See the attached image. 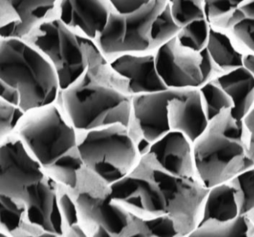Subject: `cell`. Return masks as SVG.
<instances>
[{
    "mask_svg": "<svg viewBox=\"0 0 254 237\" xmlns=\"http://www.w3.org/2000/svg\"><path fill=\"white\" fill-rule=\"evenodd\" d=\"M132 98L129 81L113 68L95 41L84 74L61 92L59 104L77 132L121 123L129 128Z\"/></svg>",
    "mask_w": 254,
    "mask_h": 237,
    "instance_id": "obj_1",
    "label": "cell"
},
{
    "mask_svg": "<svg viewBox=\"0 0 254 237\" xmlns=\"http://www.w3.org/2000/svg\"><path fill=\"white\" fill-rule=\"evenodd\" d=\"M14 132L46 174L59 184L75 189L84 162L78 132L59 101L26 112Z\"/></svg>",
    "mask_w": 254,
    "mask_h": 237,
    "instance_id": "obj_2",
    "label": "cell"
},
{
    "mask_svg": "<svg viewBox=\"0 0 254 237\" xmlns=\"http://www.w3.org/2000/svg\"><path fill=\"white\" fill-rule=\"evenodd\" d=\"M249 147L243 121L236 120L230 109L223 110L193 142L197 177L207 189L231 181L254 165Z\"/></svg>",
    "mask_w": 254,
    "mask_h": 237,
    "instance_id": "obj_3",
    "label": "cell"
},
{
    "mask_svg": "<svg viewBox=\"0 0 254 237\" xmlns=\"http://www.w3.org/2000/svg\"><path fill=\"white\" fill-rule=\"evenodd\" d=\"M0 81L19 91L25 113L56 102L62 92L53 64L23 38H0Z\"/></svg>",
    "mask_w": 254,
    "mask_h": 237,
    "instance_id": "obj_4",
    "label": "cell"
},
{
    "mask_svg": "<svg viewBox=\"0 0 254 237\" xmlns=\"http://www.w3.org/2000/svg\"><path fill=\"white\" fill-rule=\"evenodd\" d=\"M78 141L84 166L109 186L131 174L142 159L130 129L121 123L78 132Z\"/></svg>",
    "mask_w": 254,
    "mask_h": 237,
    "instance_id": "obj_5",
    "label": "cell"
},
{
    "mask_svg": "<svg viewBox=\"0 0 254 237\" xmlns=\"http://www.w3.org/2000/svg\"><path fill=\"white\" fill-rule=\"evenodd\" d=\"M69 191L87 237H133L135 216L114 201L111 186L85 166Z\"/></svg>",
    "mask_w": 254,
    "mask_h": 237,
    "instance_id": "obj_6",
    "label": "cell"
},
{
    "mask_svg": "<svg viewBox=\"0 0 254 237\" xmlns=\"http://www.w3.org/2000/svg\"><path fill=\"white\" fill-rule=\"evenodd\" d=\"M23 39L53 64L62 90L84 74L89 65L90 46L94 41L75 32L55 14Z\"/></svg>",
    "mask_w": 254,
    "mask_h": 237,
    "instance_id": "obj_7",
    "label": "cell"
},
{
    "mask_svg": "<svg viewBox=\"0 0 254 237\" xmlns=\"http://www.w3.org/2000/svg\"><path fill=\"white\" fill-rule=\"evenodd\" d=\"M168 3L169 0H150L130 14L113 11L106 26L94 39L105 59L111 62L125 54L153 52L151 28Z\"/></svg>",
    "mask_w": 254,
    "mask_h": 237,
    "instance_id": "obj_8",
    "label": "cell"
},
{
    "mask_svg": "<svg viewBox=\"0 0 254 237\" xmlns=\"http://www.w3.org/2000/svg\"><path fill=\"white\" fill-rule=\"evenodd\" d=\"M143 156L160 186L168 216L175 222L180 237H189L200 223L209 189L197 176L175 175L159 166L148 153Z\"/></svg>",
    "mask_w": 254,
    "mask_h": 237,
    "instance_id": "obj_9",
    "label": "cell"
},
{
    "mask_svg": "<svg viewBox=\"0 0 254 237\" xmlns=\"http://www.w3.org/2000/svg\"><path fill=\"white\" fill-rule=\"evenodd\" d=\"M111 189L113 200L133 216L146 219L167 215L160 186L144 156L131 174L113 183Z\"/></svg>",
    "mask_w": 254,
    "mask_h": 237,
    "instance_id": "obj_10",
    "label": "cell"
},
{
    "mask_svg": "<svg viewBox=\"0 0 254 237\" xmlns=\"http://www.w3.org/2000/svg\"><path fill=\"white\" fill-rule=\"evenodd\" d=\"M0 141V194L23 201L28 189L47 174L15 132Z\"/></svg>",
    "mask_w": 254,
    "mask_h": 237,
    "instance_id": "obj_11",
    "label": "cell"
},
{
    "mask_svg": "<svg viewBox=\"0 0 254 237\" xmlns=\"http://www.w3.org/2000/svg\"><path fill=\"white\" fill-rule=\"evenodd\" d=\"M187 90L169 89L133 96L129 129L137 145L142 141L152 144L171 131L168 115L169 101L184 95Z\"/></svg>",
    "mask_w": 254,
    "mask_h": 237,
    "instance_id": "obj_12",
    "label": "cell"
},
{
    "mask_svg": "<svg viewBox=\"0 0 254 237\" xmlns=\"http://www.w3.org/2000/svg\"><path fill=\"white\" fill-rule=\"evenodd\" d=\"M154 59L168 89H199L203 84L200 53L181 45L177 37L157 49Z\"/></svg>",
    "mask_w": 254,
    "mask_h": 237,
    "instance_id": "obj_13",
    "label": "cell"
},
{
    "mask_svg": "<svg viewBox=\"0 0 254 237\" xmlns=\"http://www.w3.org/2000/svg\"><path fill=\"white\" fill-rule=\"evenodd\" d=\"M26 220L38 237H64V226L59 201V183L47 174L29 188L23 200Z\"/></svg>",
    "mask_w": 254,
    "mask_h": 237,
    "instance_id": "obj_14",
    "label": "cell"
},
{
    "mask_svg": "<svg viewBox=\"0 0 254 237\" xmlns=\"http://www.w3.org/2000/svg\"><path fill=\"white\" fill-rule=\"evenodd\" d=\"M113 11L109 0H57L54 14L75 32L94 41Z\"/></svg>",
    "mask_w": 254,
    "mask_h": 237,
    "instance_id": "obj_15",
    "label": "cell"
},
{
    "mask_svg": "<svg viewBox=\"0 0 254 237\" xmlns=\"http://www.w3.org/2000/svg\"><path fill=\"white\" fill-rule=\"evenodd\" d=\"M148 153L159 166L171 174L197 176L193 143L181 132L169 131L151 144Z\"/></svg>",
    "mask_w": 254,
    "mask_h": 237,
    "instance_id": "obj_16",
    "label": "cell"
},
{
    "mask_svg": "<svg viewBox=\"0 0 254 237\" xmlns=\"http://www.w3.org/2000/svg\"><path fill=\"white\" fill-rule=\"evenodd\" d=\"M110 63L128 80L133 96L169 89L157 72L154 52L123 55Z\"/></svg>",
    "mask_w": 254,
    "mask_h": 237,
    "instance_id": "obj_17",
    "label": "cell"
},
{
    "mask_svg": "<svg viewBox=\"0 0 254 237\" xmlns=\"http://www.w3.org/2000/svg\"><path fill=\"white\" fill-rule=\"evenodd\" d=\"M168 115L170 130L181 132L192 143L209 123L199 89H187L184 95L171 100Z\"/></svg>",
    "mask_w": 254,
    "mask_h": 237,
    "instance_id": "obj_18",
    "label": "cell"
},
{
    "mask_svg": "<svg viewBox=\"0 0 254 237\" xmlns=\"http://www.w3.org/2000/svg\"><path fill=\"white\" fill-rule=\"evenodd\" d=\"M210 25L227 32L244 54H254V0H244L231 15Z\"/></svg>",
    "mask_w": 254,
    "mask_h": 237,
    "instance_id": "obj_19",
    "label": "cell"
},
{
    "mask_svg": "<svg viewBox=\"0 0 254 237\" xmlns=\"http://www.w3.org/2000/svg\"><path fill=\"white\" fill-rule=\"evenodd\" d=\"M233 103L231 113L238 120H242L254 106V77L242 66L225 73L217 79Z\"/></svg>",
    "mask_w": 254,
    "mask_h": 237,
    "instance_id": "obj_20",
    "label": "cell"
},
{
    "mask_svg": "<svg viewBox=\"0 0 254 237\" xmlns=\"http://www.w3.org/2000/svg\"><path fill=\"white\" fill-rule=\"evenodd\" d=\"M239 216L234 187L230 181L227 182L209 189L199 225L209 220L230 221Z\"/></svg>",
    "mask_w": 254,
    "mask_h": 237,
    "instance_id": "obj_21",
    "label": "cell"
},
{
    "mask_svg": "<svg viewBox=\"0 0 254 237\" xmlns=\"http://www.w3.org/2000/svg\"><path fill=\"white\" fill-rule=\"evenodd\" d=\"M20 17L12 38H24L54 15L57 0H11Z\"/></svg>",
    "mask_w": 254,
    "mask_h": 237,
    "instance_id": "obj_22",
    "label": "cell"
},
{
    "mask_svg": "<svg viewBox=\"0 0 254 237\" xmlns=\"http://www.w3.org/2000/svg\"><path fill=\"white\" fill-rule=\"evenodd\" d=\"M1 231L5 237H38L37 231L26 220L23 201L0 194Z\"/></svg>",
    "mask_w": 254,
    "mask_h": 237,
    "instance_id": "obj_23",
    "label": "cell"
},
{
    "mask_svg": "<svg viewBox=\"0 0 254 237\" xmlns=\"http://www.w3.org/2000/svg\"><path fill=\"white\" fill-rule=\"evenodd\" d=\"M206 50L224 73L243 66L244 53L236 47L230 35L211 26Z\"/></svg>",
    "mask_w": 254,
    "mask_h": 237,
    "instance_id": "obj_24",
    "label": "cell"
},
{
    "mask_svg": "<svg viewBox=\"0 0 254 237\" xmlns=\"http://www.w3.org/2000/svg\"><path fill=\"white\" fill-rule=\"evenodd\" d=\"M189 237H254V228L249 219L239 216L225 222L206 221L200 224Z\"/></svg>",
    "mask_w": 254,
    "mask_h": 237,
    "instance_id": "obj_25",
    "label": "cell"
},
{
    "mask_svg": "<svg viewBox=\"0 0 254 237\" xmlns=\"http://www.w3.org/2000/svg\"><path fill=\"white\" fill-rule=\"evenodd\" d=\"M236 193L239 216L254 222V165L230 181Z\"/></svg>",
    "mask_w": 254,
    "mask_h": 237,
    "instance_id": "obj_26",
    "label": "cell"
},
{
    "mask_svg": "<svg viewBox=\"0 0 254 237\" xmlns=\"http://www.w3.org/2000/svg\"><path fill=\"white\" fill-rule=\"evenodd\" d=\"M199 91L209 121L216 117L223 110L233 109V101L216 80L202 85L199 88Z\"/></svg>",
    "mask_w": 254,
    "mask_h": 237,
    "instance_id": "obj_27",
    "label": "cell"
},
{
    "mask_svg": "<svg viewBox=\"0 0 254 237\" xmlns=\"http://www.w3.org/2000/svg\"><path fill=\"white\" fill-rule=\"evenodd\" d=\"M133 237H181L175 222L168 215L146 219L136 216Z\"/></svg>",
    "mask_w": 254,
    "mask_h": 237,
    "instance_id": "obj_28",
    "label": "cell"
},
{
    "mask_svg": "<svg viewBox=\"0 0 254 237\" xmlns=\"http://www.w3.org/2000/svg\"><path fill=\"white\" fill-rule=\"evenodd\" d=\"M59 201L64 226V237H87L80 224L76 204L69 188L59 183Z\"/></svg>",
    "mask_w": 254,
    "mask_h": 237,
    "instance_id": "obj_29",
    "label": "cell"
},
{
    "mask_svg": "<svg viewBox=\"0 0 254 237\" xmlns=\"http://www.w3.org/2000/svg\"><path fill=\"white\" fill-rule=\"evenodd\" d=\"M181 29V27L174 20L168 3L153 23L151 32V50L155 52L157 49L176 38Z\"/></svg>",
    "mask_w": 254,
    "mask_h": 237,
    "instance_id": "obj_30",
    "label": "cell"
},
{
    "mask_svg": "<svg viewBox=\"0 0 254 237\" xmlns=\"http://www.w3.org/2000/svg\"><path fill=\"white\" fill-rule=\"evenodd\" d=\"M210 28L207 19L197 20L181 28L177 38L181 45L200 53L206 48Z\"/></svg>",
    "mask_w": 254,
    "mask_h": 237,
    "instance_id": "obj_31",
    "label": "cell"
},
{
    "mask_svg": "<svg viewBox=\"0 0 254 237\" xmlns=\"http://www.w3.org/2000/svg\"><path fill=\"white\" fill-rule=\"evenodd\" d=\"M174 20L180 27L206 18L205 0H169Z\"/></svg>",
    "mask_w": 254,
    "mask_h": 237,
    "instance_id": "obj_32",
    "label": "cell"
},
{
    "mask_svg": "<svg viewBox=\"0 0 254 237\" xmlns=\"http://www.w3.org/2000/svg\"><path fill=\"white\" fill-rule=\"evenodd\" d=\"M25 113L18 106L0 98V139L15 132Z\"/></svg>",
    "mask_w": 254,
    "mask_h": 237,
    "instance_id": "obj_33",
    "label": "cell"
},
{
    "mask_svg": "<svg viewBox=\"0 0 254 237\" xmlns=\"http://www.w3.org/2000/svg\"><path fill=\"white\" fill-rule=\"evenodd\" d=\"M244 0H205L206 18L209 23L231 15Z\"/></svg>",
    "mask_w": 254,
    "mask_h": 237,
    "instance_id": "obj_34",
    "label": "cell"
},
{
    "mask_svg": "<svg viewBox=\"0 0 254 237\" xmlns=\"http://www.w3.org/2000/svg\"><path fill=\"white\" fill-rule=\"evenodd\" d=\"M20 23L11 0H0V38H12Z\"/></svg>",
    "mask_w": 254,
    "mask_h": 237,
    "instance_id": "obj_35",
    "label": "cell"
},
{
    "mask_svg": "<svg viewBox=\"0 0 254 237\" xmlns=\"http://www.w3.org/2000/svg\"><path fill=\"white\" fill-rule=\"evenodd\" d=\"M201 55V68L202 76H203V84L217 80L218 77L225 74L220 67L215 63L212 56L206 49L200 52Z\"/></svg>",
    "mask_w": 254,
    "mask_h": 237,
    "instance_id": "obj_36",
    "label": "cell"
},
{
    "mask_svg": "<svg viewBox=\"0 0 254 237\" xmlns=\"http://www.w3.org/2000/svg\"><path fill=\"white\" fill-rule=\"evenodd\" d=\"M114 11L127 14L137 11L146 5L150 0H109Z\"/></svg>",
    "mask_w": 254,
    "mask_h": 237,
    "instance_id": "obj_37",
    "label": "cell"
},
{
    "mask_svg": "<svg viewBox=\"0 0 254 237\" xmlns=\"http://www.w3.org/2000/svg\"><path fill=\"white\" fill-rule=\"evenodd\" d=\"M0 86H1L0 98L10 104L20 107V95L19 91L16 88L4 82L0 81Z\"/></svg>",
    "mask_w": 254,
    "mask_h": 237,
    "instance_id": "obj_38",
    "label": "cell"
},
{
    "mask_svg": "<svg viewBox=\"0 0 254 237\" xmlns=\"http://www.w3.org/2000/svg\"><path fill=\"white\" fill-rule=\"evenodd\" d=\"M244 124L246 127L249 135V154L251 159L254 162V106L251 111L246 115L243 120Z\"/></svg>",
    "mask_w": 254,
    "mask_h": 237,
    "instance_id": "obj_39",
    "label": "cell"
},
{
    "mask_svg": "<svg viewBox=\"0 0 254 237\" xmlns=\"http://www.w3.org/2000/svg\"><path fill=\"white\" fill-rule=\"evenodd\" d=\"M243 66L245 67L254 77V54L247 53L244 55Z\"/></svg>",
    "mask_w": 254,
    "mask_h": 237,
    "instance_id": "obj_40",
    "label": "cell"
},
{
    "mask_svg": "<svg viewBox=\"0 0 254 237\" xmlns=\"http://www.w3.org/2000/svg\"><path fill=\"white\" fill-rule=\"evenodd\" d=\"M251 223L253 224V226H254V222H251Z\"/></svg>",
    "mask_w": 254,
    "mask_h": 237,
    "instance_id": "obj_41",
    "label": "cell"
}]
</instances>
